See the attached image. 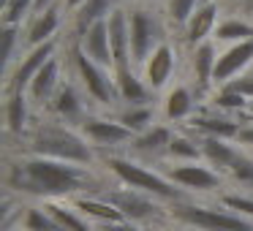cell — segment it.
<instances>
[{
  "label": "cell",
  "mask_w": 253,
  "mask_h": 231,
  "mask_svg": "<svg viewBox=\"0 0 253 231\" xmlns=\"http://www.w3.org/2000/svg\"><path fill=\"white\" fill-rule=\"evenodd\" d=\"M202 3H218V0H202Z\"/></svg>",
  "instance_id": "49"
},
{
  "label": "cell",
  "mask_w": 253,
  "mask_h": 231,
  "mask_svg": "<svg viewBox=\"0 0 253 231\" xmlns=\"http://www.w3.org/2000/svg\"><path fill=\"white\" fill-rule=\"evenodd\" d=\"M55 52H57V41H49V44L33 46V49L25 52L22 60H17L14 68L8 71L6 93H28V87H30V82L36 79V74H39L41 68L55 57Z\"/></svg>",
  "instance_id": "10"
},
{
  "label": "cell",
  "mask_w": 253,
  "mask_h": 231,
  "mask_svg": "<svg viewBox=\"0 0 253 231\" xmlns=\"http://www.w3.org/2000/svg\"><path fill=\"white\" fill-rule=\"evenodd\" d=\"M242 122H253V104H251V109L245 112V117H242Z\"/></svg>",
  "instance_id": "45"
},
{
  "label": "cell",
  "mask_w": 253,
  "mask_h": 231,
  "mask_svg": "<svg viewBox=\"0 0 253 231\" xmlns=\"http://www.w3.org/2000/svg\"><path fill=\"white\" fill-rule=\"evenodd\" d=\"M57 0H36V14H44L46 8H52Z\"/></svg>",
  "instance_id": "42"
},
{
  "label": "cell",
  "mask_w": 253,
  "mask_h": 231,
  "mask_svg": "<svg viewBox=\"0 0 253 231\" xmlns=\"http://www.w3.org/2000/svg\"><path fill=\"white\" fill-rule=\"evenodd\" d=\"M28 155H41V158L63 160V163H77V166H93L101 169V155L93 144L84 139V133L74 125L46 117L36 122L30 133L25 136V150Z\"/></svg>",
  "instance_id": "2"
},
{
  "label": "cell",
  "mask_w": 253,
  "mask_h": 231,
  "mask_svg": "<svg viewBox=\"0 0 253 231\" xmlns=\"http://www.w3.org/2000/svg\"><path fill=\"white\" fill-rule=\"evenodd\" d=\"M60 84H63V63H60V57H52V60L36 74V79L30 82V87L25 95L30 98L33 106H41V109H44V106L52 104V98H55V93L60 90Z\"/></svg>",
  "instance_id": "18"
},
{
  "label": "cell",
  "mask_w": 253,
  "mask_h": 231,
  "mask_svg": "<svg viewBox=\"0 0 253 231\" xmlns=\"http://www.w3.org/2000/svg\"><path fill=\"white\" fill-rule=\"evenodd\" d=\"M215 44H242V41L253 38V22L242 17H229L223 22H218L215 28Z\"/></svg>",
  "instance_id": "30"
},
{
  "label": "cell",
  "mask_w": 253,
  "mask_h": 231,
  "mask_svg": "<svg viewBox=\"0 0 253 231\" xmlns=\"http://www.w3.org/2000/svg\"><path fill=\"white\" fill-rule=\"evenodd\" d=\"M115 117L133 133V136H139V133H144L147 128L155 125V106L153 104L150 106H123Z\"/></svg>",
  "instance_id": "31"
},
{
  "label": "cell",
  "mask_w": 253,
  "mask_h": 231,
  "mask_svg": "<svg viewBox=\"0 0 253 231\" xmlns=\"http://www.w3.org/2000/svg\"><path fill=\"white\" fill-rule=\"evenodd\" d=\"M115 0H87L77 14H74V38H82L95 22L101 19H109V14L115 11Z\"/></svg>",
  "instance_id": "29"
},
{
  "label": "cell",
  "mask_w": 253,
  "mask_h": 231,
  "mask_svg": "<svg viewBox=\"0 0 253 231\" xmlns=\"http://www.w3.org/2000/svg\"><path fill=\"white\" fill-rule=\"evenodd\" d=\"M98 231H144L142 226L131 223V220H123V223H106V226H95Z\"/></svg>",
  "instance_id": "40"
},
{
  "label": "cell",
  "mask_w": 253,
  "mask_h": 231,
  "mask_svg": "<svg viewBox=\"0 0 253 231\" xmlns=\"http://www.w3.org/2000/svg\"><path fill=\"white\" fill-rule=\"evenodd\" d=\"M104 198L117 207L123 212V218L131 220V223L142 226V229H161L169 218V207L158 198L147 196V193H139L133 188L126 185H112L109 191H104Z\"/></svg>",
  "instance_id": "5"
},
{
  "label": "cell",
  "mask_w": 253,
  "mask_h": 231,
  "mask_svg": "<svg viewBox=\"0 0 253 231\" xmlns=\"http://www.w3.org/2000/svg\"><path fill=\"white\" fill-rule=\"evenodd\" d=\"M237 8H240V11L245 14V17H253V0H242V3H240Z\"/></svg>",
  "instance_id": "43"
},
{
  "label": "cell",
  "mask_w": 253,
  "mask_h": 231,
  "mask_svg": "<svg viewBox=\"0 0 253 231\" xmlns=\"http://www.w3.org/2000/svg\"><path fill=\"white\" fill-rule=\"evenodd\" d=\"M3 117H6V133L8 136L25 139L30 133V98L25 93H8L6 106H3Z\"/></svg>",
  "instance_id": "25"
},
{
  "label": "cell",
  "mask_w": 253,
  "mask_h": 231,
  "mask_svg": "<svg viewBox=\"0 0 253 231\" xmlns=\"http://www.w3.org/2000/svg\"><path fill=\"white\" fill-rule=\"evenodd\" d=\"M101 169H104L115 182H120V185H126V188H133V191H139V193H147V196L164 201L166 207L191 198L161 169H147V163L133 160V158H128V155H123V153L101 155Z\"/></svg>",
  "instance_id": "3"
},
{
  "label": "cell",
  "mask_w": 253,
  "mask_h": 231,
  "mask_svg": "<svg viewBox=\"0 0 253 231\" xmlns=\"http://www.w3.org/2000/svg\"><path fill=\"white\" fill-rule=\"evenodd\" d=\"M212 109L220 112V115H229V117H245V112L251 109V101L245 95L234 93L231 87H218L212 93Z\"/></svg>",
  "instance_id": "32"
},
{
  "label": "cell",
  "mask_w": 253,
  "mask_h": 231,
  "mask_svg": "<svg viewBox=\"0 0 253 231\" xmlns=\"http://www.w3.org/2000/svg\"><path fill=\"white\" fill-rule=\"evenodd\" d=\"M144 231H158V229H144Z\"/></svg>",
  "instance_id": "50"
},
{
  "label": "cell",
  "mask_w": 253,
  "mask_h": 231,
  "mask_svg": "<svg viewBox=\"0 0 253 231\" xmlns=\"http://www.w3.org/2000/svg\"><path fill=\"white\" fill-rule=\"evenodd\" d=\"M71 66L79 77L82 93L87 95L98 109H112V106L120 104V101H117V87H115V74L101 68V66H95V63L79 49V44L71 49Z\"/></svg>",
  "instance_id": "6"
},
{
  "label": "cell",
  "mask_w": 253,
  "mask_h": 231,
  "mask_svg": "<svg viewBox=\"0 0 253 231\" xmlns=\"http://www.w3.org/2000/svg\"><path fill=\"white\" fill-rule=\"evenodd\" d=\"M218 44H215V38L204 41V44H199L196 49H191V82L196 84L199 93H207V90H212L215 84V66H218Z\"/></svg>",
  "instance_id": "20"
},
{
  "label": "cell",
  "mask_w": 253,
  "mask_h": 231,
  "mask_svg": "<svg viewBox=\"0 0 253 231\" xmlns=\"http://www.w3.org/2000/svg\"><path fill=\"white\" fill-rule=\"evenodd\" d=\"M41 204L52 215V220L60 226V231H98L79 209H74L71 201H41Z\"/></svg>",
  "instance_id": "27"
},
{
  "label": "cell",
  "mask_w": 253,
  "mask_h": 231,
  "mask_svg": "<svg viewBox=\"0 0 253 231\" xmlns=\"http://www.w3.org/2000/svg\"><path fill=\"white\" fill-rule=\"evenodd\" d=\"M74 209H79V212L84 215V218L90 220L93 226H106V223H123V212L117 207H112L109 201H106L104 196H77L71 198Z\"/></svg>",
  "instance_id": "26"
},
{
  "label": "cell",
  "mask_w": 253,
  "mask_h": 231,
  "mask_svg": "<svg viewBox=\"0 0 253 231\" xmlns=\"http://www.w3.org/2000/svg\"><path fill=\"white\" fill-rule=\"evenodd\" d=\"M253 66V38L242 41V44H231L218 55V66H215V84L223 87L240 74H245Z\"/></svg>",
  "instance_id": "14"
},
{
  "label": "cell",
  "mask_w": 253,
  "mask_h": 231,
  "mask_svg": "<svg viewBox=\"0 0 253 231\" xmlns=\"http://www.w3.org/2000/svg\"><path fill=\"white\" fill-rule=\"evenodd\" d=\"M223 87H231L234 93L245 95V98L253 104V71L240 74V77H237V79H231V82H229V84H223Z\"/></svg>",
  "instance_id": "38"
},
{
  "label": "cell",
  "mask_w": 253,
  "mask_h": 231,
  "mask_svg": "<svg viewBox=\"0 0 253 231\" xmlns=\"http://www.w3.org/2000/svg\"><path fill=\"white\" fill-rule=\"evenodd\" d=\"M169 218L191 231H253V220L229 212L220 204H199L193 198L171 204Z\"/></svg>",
  "instance_id": "4"
},
{
  "label": "cell",
  "mask_w": 253,
  "mask_h": 231,
  "mask_svg": "<svg viewBox=\"0 0 253 231\" xmlns=\"http://www.w3.org/2000/svg\"><path fill=\"white\" fill-rule=\"evenodd\" d=\"M166 158H171V163H204L199 136L191 131H174L169 150H166Z\"/></svg>",
  "instance_id": "28"
},
{
  "label": "cell",
  "mask_w": 253,
  "mask_h": 231,
  "mask_svg": "<svg viewBox=\"0 0 253 231\" xmlns=\"http://www.w3.org/2000/svg\"><path fill=\"white\" fill-rule=\"evenodd\" d=\"M171 136H174V128L169 122H155L153 128H147L144 133H139L133 139L128 153H131L133 160H155L161 166V158H166Z\"/></svg>",
  "instance_id": "13"
},
{
  "label": "cell",
  "mask_w": 253,
  "mask_h": 231,
  "mask_svg": "<svg viewBox=\"0 0 253 231\" xmlns=\"http://www.w3.org/2000/svg\"><path fill=\"white\" fill-rule=\"evenodd\" d=\"M242 128L240 117H229L220 115V112H202V115H193L188 120L185 131L196 133V136H215V139H226V142H234L237 133Z\"/></svg>",
  "instance_id": "16"
},
{
  "label": "cell",
  "mask_w": 253,
  "mask_h": 231,
  "mask_svg": "<svg viewBox=\"0 0 253 231\" xmlns=\"http://www.w3.org/2000/svg\"><path fill=\"white\" fill-rule=\"evenodd\" d=\"M220 6H223L220 0L218 3H202V6L196 8V14L188 19V25L182 28V41L188 44V49H196L199 44H204V41H210L215 36Z\"/></svg>",
  "instance_id": "17"
},
{
  "label": "cell",
  "mask_w": 253,
  "mask_h": 231,
  "mask_svg": "<svg viewBox=\"0 0 253 231\" xmlns=\"http://www.w3.org/2000/svg\"><path fill=\"white\" fill-rule=\"evenodd\" d=\"M234 144H237V147H242L245 153H248V150H253V122H242V128H240V133H237Z\"/></svg>",
  "instance_id": "39"
},
{
  "label": "cell",
  "mask_w": 253,
  "mask_h": 231,
  "mask_svg": "<svg viewBox=\"0 0 253 231\" xmlns=\"http://www.w3.org/2000/svg\"><path fill=\"white\" fill-rule=\"evenodd\" d=\"M0 3H3V8H6V6H8V3H11V0H0Z\"/></svg>",
  "instance_id": "47"
},
{
  "label": "cell",
  "mask_w": 253,
  "mask_h": 231,
  "mask_svg": "<svg viewBox=\"0 0 253 231\" xmlns=\"http://www.w3.org/2000/svg\"><path fill=\"white\" fill-rule=\"evenodd\" d=\"M6 191L22 201H71L77 196H104L112 182L101 177L98 169L93 166H77L63 163V160L41 158V155L19 153L8 158L6 163Z\"/></svg>",
  "instance_id": "1"
},
{
  "label": "cell",
  "mask_w": 253,
  "mask_h": 231,
  "mask_svg": "<svg viewBox=\"0 0 253 231\" xmlns=\"http://www.w3.org/2000/svg\"><path fill=\"white\" fill-rule=\"evenodd\" d=\"M115 87H117V101L126 106H150L153 90L147 87L144 77H139L133 68L115 71Z\"/></svg>",
  "instance_id": "24"
},
{
  "label": "cell",
  "mask_w": 253,
  "mask_h": 231,
  "mask_svg": "<svg viewBox=\"0 0 253 231\" xmlns=\"http://www.w3.org/2000/svg\"><path fill=\"white\" fill-rule=\"evenodd\" d=\"M199 147H202L204 163L212 166L220 174H229L234 169V163L245 155V150L237 147L234 142H226V139H215V136H199Z\"/></svg>",
  "instance_id": "21"
},
{
  "label": "cell",
  "mask_w": 253,
  "mask_h": 231,
  "mask_svg": "<svg viewBox=\"0 0 253 231\" xmlns=\"http://www.w3.org/2000/svg\"><path fill=\"white\" fill-rule=\"evenodd\" d=\"M30 14H36V0H11L3 8V28H22Z\"/></svg>",
  "instance_id": "35"
},
{
  "label": "cell",
  "mask_w": 253,
  "mask_h": 231,
  "mask_svg": "<svg viewBox=\"0 0 253 231\" xmlns=\"http://www.w3.org/2000/svg\"><path fill=\"white\" fill-rule=\"evenodd\" d=\"M79 131H82L84 139L98 150V155H112V153H117V150H128L131 142L136 139L120 120H117V117H95V115H90L87 120L82 122Z\"/></svg>",
  "instance_id": "9"
},
{
  "label": "cell",
  "mask_w": 253,
  "mask_h": 231,
  "mask_svg": "<svg viewBox=\"0 0 253 231\" xmlns=\"http://www.w3.org/2000/svg\"><path fill=\"white\" fill-rule=\"evenodd\" d=\"M202 6V0H166V28L169 30H177V28H185L188 19L196 14V8Z\"/></svg>",
  "instance_id": "33"
},
{
  "label": "cell",
  "mask_w": 253,
  "mask_h": 231,
  "mask_svg": "<svg viewBox=\"0 0 253 231\" xmlns=\"http://www.w3.org/2000/svg\"><path fill=\"white\" fill-rule=\"evenodd\" d=\"M177 188L188 193V196H202V193H223V185H226V177L220 171H215L212 166L207 163H161L158 166Z\"/></svg>",
  "instance_id": "8"
},
{
  "label": "cell",
  "mask_w": 253,
  "mask_h": 231,
  "mask_svg": "<svg viewBox=\"0 0 253 231\" xmlns=\"http://www.w3.org/2000/svg\"><path fill=\"white\" fill-rule=\"evenodd\" d=\"M19 231H60V226L52 220L44 204H30V207H25V215L19 220Z\"/></svg>",
  "instance_id": "34"
},
{
  "label": "cell",
  "mask_w": 253,
  "mask_h": 231,
  "mask_svg": "<svg viewBox=\"0 0 253 231\" xmlns=\"http://www.w3.org/2000/svg\"><path fill=\"white\" fill-rule=\"evenodd\" d=\"M79 49H82L95 66H101V68L115 74V57H112V44H109V19L95 22L93 28L79 38Z\"/></svg>",
  "instance_id": "19"
},
{
  "label": "cell",
  "mask_w": 253,
  "mask_h": 231,
  "mask_svg": "<svg viewBox=\"0 0 253 231\" xmlns=\"http://www.w3.org/2000/svg\"><path fill=\"white\" fill-rule=\"evenodd\" d=\"M79 90L82 87H77L74 82H63L60 90L55 93V98H52V104L46 106V109H49V117L66 122V125L82 128V122L90 117V112H87V106H84V98H87V95H82Z\"/></svg>",
  "instance_id": "11"
},
{
  "label": "cell",
  "mask_w": 253,
  "mask_h": 231,
  "mask_svg": "<svg viewBox=\"0 0 253 231\" xmlns=\"http://www.w3.org/2000/svg\"><path fill=\"white\" fill-rule=\"evenodd\" d=\"M66 8V3H55L52 8H46L44 14H36L33 22L28 25V33H25V46H41V44H49V41H57V30L63 25L60 11Z\"/></svg>",
  "instance_id": "22"
},
{
  "label": "cell",
  "mask_w": 253,
  "mask_h": 231,
  "mask_svg": "<svg viewBox=\"0 0 253 231\" xmlns=\"http://www.w3.org/2000/svg\"><path fill=\"white\" fill-rule=\"evenodd\" d=\"M63 3H66V11H74V14H77L79 8L87 3V0H63Z\"/></svg>",
  "instance_id": "41"
},
{
  "label": "cell",
  "mask_w": 253,
  "mask_h": 231,
  "mask_svg": "<svg viewBox=\"0 0 253 231\" xmlns=\"http://www.w3.org/2000/svg\"><path fill=\"white\" fill-rule=\"evenodd\" d=\"M166 122H188L196 112V93L188 84H174L164 95V109H161Z\"/></svg>",
  "instance_id": "23"
},
{
  "label": "cell",
  "mask_w": 253,
  "mask_h": 231,
  "mask_svg": "<svg viewBox=\"0 0 253 231\" xmlns=\"http://www.w3.org/2000/svg\"><path fill=\"white\" fill-rule=\"evenodd\" d=\"M177 68V49L171 44V38H164L158 44V49L147 57V63L142 66V77L147 82V87L153 93H161L166 84L171 82V74Z\"/></svg>",
  "instance_id": "12"
},
{
  "label": "cell",
  "mask_w": 253,
  "mask_h": 231,
  "mask_svg": "<svg viewBox=\"0 0 253 231\" xmlns=\"http://www.w3.org/2000/svg\"><path fill=\"white\" fill-rule=\"evenodd\" d=\"M218 204L226 207L229 212H237V215H242V218L253 220V196L251 193H220Z\"/></svg>",
  "instance_id": "36"
},
{
  "label": "cell",
  "mask_w": 253,
  "mask_h": 231,
  "mask_svg": "<svg viewBox=\"0 0 253 231\" xmlns=\"http://www.w3.org/2000/svg\"><path fill=\"white\" fill-rule=\"evenodd\" d=\"M3 60H6L8 68H14V60H17V46L22 49V28H3Z\"/></svg>",
  "instance_id": "37"
},
{
  "label": "cell",
  "mask_w": 253,
  "mask_h": 231,
  "mask_svg": "<svg viewBox=\"0 0 253 231\" xmlns=\"http://www.w3.org/2000/svg\"><path fill=\"white\" fill-rule=\"evenodd\" d=\"M109 44H112V57H115V71L133 68L131 25H128V11L123 6H117L109 14Z\"/></svg>",
  "instance_id": "15"
},
{
  "label": "cell",
  "mask_w": 253,
  "mask_h": 231,
  "mask_svg": "<svg viewBox=\"0 0 253 231\" xmlns=\"http://www.w3.org/2000/svg\"><path fill=\"white\" fill-rule=\"evenodd\" d=\"M128 25H131V55L133 66L142 68L147 63V57L158 49V44L166 36V28L161 22V17L155 11H150L147 6H133L128 11Z\"/></svg>",
  "instance_id": "7"
},
{
  "label": "cell",
  "mask_w": 253,
  "mask_h": 231,
  "mask_svg": "<svg viewBox=\"0 0 253 231\" xmlns=\"http://www.w3.org/2000/svg\"><path fill=\"white\" fill-rule=\"evenodd\" d=\"M158 231H191V229H185V226H180V223H174V226H161Z\"/></svg>",
  "instance_id": "44"
},
{
  "label": "cell",
  "mask_w": 253,
  "mask_h": 231,
  "mask_svg": "<svg viewBox=\"0 0 253 231\" xmlns=\"http://www.w3.org/2000/svg\"><path fill=\"white\" fill-rule=\"evenodd\" d=\"M220 3H226V6H240L242 0H220Z\"/></svg>",
  "instance_id": "46"
},
{
  "label": "cell",
  "mask_w": 253,
  "mask_h": 231,
  "mask_svg": "<svg viewBox=\"0 0 253 231\" xmlns=\"http://www.w3.org/2000/svg\"><path fill=\"white\" fill-rule=\"evenodd\" d=\"M245 193H251V196H253V185H251V188H245Z\"/></svg>",
  "instance_id": "48"
}]
</instances>
